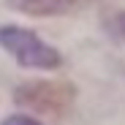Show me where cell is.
<instances>
[{"label":"cell","mask_w":125,"mask_h":125,"mask_svg":"<svg viewBox=\"0 0 125 125\" xmlns=\"http://www.w3.org/2000/svg\"><path fill=\"white\" fill-rule=\"evenodd\" d=\"M112 30H114V35H117L120 41H125V11L114 16V22H112Z\"/></svg>","instance_id":"cell-4"},{"label":"cell","mask_w":125,"mask_h":125,"mask_svg":"<svg viewBox=\"0 0 125 125\" xmlns=\"http://www.w3.org/2000/svg\"><path fill=\"white\" fill-rule=\"evenodd\" d=\"M76 98V87L68 82H25L19 84L14 93V101L19 106H25L38 114H49V117H62Z\"/></svg>","instance_id":"cell-1"},{"label":"cell","mask_w":125,"mask_h":125,"mask_svg":"<svg viewBox=\"0 0 125 125\" xmlns=\"http://www.w3.org/2000/svg\"><path fill=\"white\" fill-rule=\"evenodd\" d=\"M93 0H16V8L33 16H57L90 6Z\"/></svg>","instance_id":"cell-3"},{"label":"cell","mask_w":125,"mask_h":125,"mask_svg":"<svg viewBox=\"0 0 125 125\" xmlns=\"http://www.w3.org/2000/svg\"><path fill=\"white\" fill-rule=\"evenodd\" d=\"M0 46L8 49L16 57V62L25 68H60V62H62L57 49L44 44L35 33L16 27V25L0 27Z\"/></svg>","instance_id":"cell-2"},{"label":"cell","mask_w":125,"mask_h":125,"mask_svg":"<svg viewBox=\"0 0 125 125\" xmlns=\"http://www.w3.org/2000/svg\"><path fill=\"white\" fill-rule=\"evenodd\" d=\"M3 125H41V122L33 120V117H25V114H14V117H8Z\"/></svg>","instance_id":"cell-5"}]
</instances>
